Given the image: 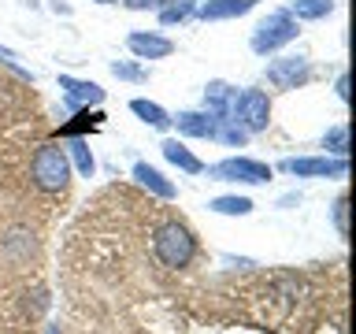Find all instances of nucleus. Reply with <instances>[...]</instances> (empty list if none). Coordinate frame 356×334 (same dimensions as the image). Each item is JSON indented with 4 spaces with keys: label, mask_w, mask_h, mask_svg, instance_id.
Returning <instances> with one entry per match:
<instances>
[{
    "label": "nucleus",
    "mask_w": 356,
    "mask_h": 334,
    "mask_svg": "<svg viewBox=\"0 0 356 334\" xmlns=\"http://www.w3.org/2000/svg\"><path fill=\"white\" fill-rule=\"evenodd\" d=\"M130 175L138 178V186H145L152 197H160V200H175V193H178L171 178H167L163 171H156V167H152V164H145V160L134 164V171H130Z\"/></svg>",
    "instance_id": "nucleus-11"
},
{
    "label": "nucleus",
    "mask_w": 356,
    "mask_h": 334,
    "mask_svg": "<svg viewBox=\"0 0 356 334\" xmlns=\"http://www.w3.org/2000/svg\"><path fill=\"white\" fill-rule=\"evenodd\" d=\"M193 11H197V0H163L156 8V15H160V26H178V22L193 19Z\"/></svg>",
    "instance_id": "nucleus-18"
},
{
    "label": "nucleus",
    "mask_w": 356,
    "mask_h": 334,
    "mask_svg": "<svg viewBox=\"0 0 356 334\" xmlns=\"http://www.w3.org/2000/svg\"><path fill=\"white\" fill-rule=\"evenodd\" d=\"M93 4H119V0H93Z\"/></svg>",
    "instance_id": "nucleus-27"
},
{
    "label": "nucleus",
    "mask_w": 356,
    "mask_h": 334,
    "mask_svg": "<svg viewBox=\"0 0 356 334\" xmlns=\"http://www.w3.org/2000/svg\"><path fill=\"white\" fill-rule=\"evenodd\" d=\"M127 49L138 60H167L175 52V41L163 38V33H152V30H134V33H127Z\"/></svg>",
    "instance_id": "nucleus-9"
},
{
    "label": "nucleus",
    "mask_w": 356,
    "mask_h": 334,
    "mask_svg": "<svg viewBox=\"0 0 356 334\" xmlns=\"http://www.w3.org/2000/svg\"><path fill=\"white\" fill-rule=\"evenodd\" d=\"M211 141L227 145V149H241V145L249 141V134H245L230 116H219V119H216V134H211Z\"/></svg>",
    "instance_id": "nucleus-19"
},
{
    "label": "nucleus",
    "mask_w": 356,
    "mask_h": 334,
    "mask_svg": "<svg viewBox=\"0 0 356 334\" xmlns=\"http://www.w3.org/2000/svg\"><path fill=\"white\" fill-rule=\"evenodd\" d=\"M160 152H163L167 164H175L178 171H186V175H200V171H204L200 156H193V152L186 149V141H178V138H163L160 141Z\"/></svg>",
    "instance_id": "nucleus-13"
},
{
    "label": "nucleus",
    "mask_w": 356,
    "mask_h": 334,
    "mask_svg": "<svg viewBox=\"0 0 356 334\" xmlns=\"http://www.w3.org/2000/svg\"><path fill=\"white\" fill-rule=\"evenodd\" d=\"M63 149H67V160H71V171H78L82 178L97 175V156H93V149H89L86 138H71Z\"/></svg>",
    "instance_id": "nucleus-16"
},
{
    "label": "nucleus",
    "mask_w": 356,
    "mask_h": 334,
    "mask_svg": "<svg viewBox=\"0 0 356 334\" xmlns=\"http://www.w3.org/2000/svg\"><path fill=\"white\" fill-rule=\"evenodd\" d=\"M30 178L41 193H63L71 186V160H67L63 145H56V141L38 145L30 160Z\"/></svg>",
    "instance_id": "nucleus-2"
},
{
    "label": "nucleus",
    "mask_w": 356,
    "mask_h": 334,
    "mask_svg": "<svg viewBox=\"0 0 356 334\" xmlns=\"http://www.w3.org/2000/svg\"><path fill=\"white\" fill-rule=\"evenodd\" d=\"M122 4H127L130 11H149V8H160L163 0H122Z\"/></svg>",
    "instance_id": "nucleus-25"
},
{
    "label": "nucleus",
    "mask_w": 356,
    "mask_h": 334,
    "mask_svg": "<svg viewBox=\"0 0 356 334\" xmlns=\"http://www.w3.org/2000/svg\"><path fill=\"white\" fill-rule=\"evenodd\" d=\"M100 119H104V116H97V111H89V108H78L74 122H67V127H60V138H82V134H86V130H93Z\"/></svg>",
    "instance_id": "nucleus-22"
},
{
    "label": "nucleus",
    "mask_w": 356,
    "mask_h": 334,
    "mask_svg": "<svg viewBox=\"0 0 356 334\" xmlns=\"http://www.w3.org/2000/svg\"><path fill=\"white\" fill-rule=\"evenodd\" d=\"M60 89H63V104L67 108H97L104 104V86L97 82H86V78H71V74H60Z\"/></svg>",
    "instance_id": "nucleus-8"
},
{
    "label": "nucleus",
    "mask_w": 356,
    "mask_h": 334,
    "mask_svg": "<svg viewBox=\"0 0 356 334\" xmlns=\"http://www.w3.org/2000/svg\"><path fill=\"white\" fill-rule=\"evenodd\" d=\"M216 119L219 116H208V111H178V116H171V127H178L182 138H208L211 141Z\"/></svg>",
    "instance_id": "nucleus-12"
},
{
    "label": "nucleus",
    "mask_w": 356,
    "mask_h": 334,
    "mask_svg": "<svg viewBox=\"0 0 356 334\" xmlns=\"http://www.w3.org/2000/svg\"><path fill=\"white\" fill-rule=\"evenodd\" d=\"M334 93H338V100H349V74H338V82H334Z\"/></svg>",
    "instance_id": "nucleus-26"
},
{
    "label": "nucleus",
    "mask_w": 356,
    "mask_h": 334,
    "mask_svg": "<svg viewBox=\"0 0 356 334\" xmlns=\"http://www.w3.org/2000/svg\"><path fill=\"white\" fill-rule=\"evenodd\" d=\"M111 74L122 78V82H145V78H149V71H145L141 63H130V60H115L111 63Z\"/></svg>",
    "instance_id": "nucleus-23"
},
{
    "label": "nucleus",
    "mask_w": 356,
    "mask_h": 334,
    "mask_svg": "<svg viewBox=\"0 0 356 334\" xmlns=\"http://www.w3.org/2000/svg\"><path fill=\"white\" fill-rule=\"evenodd\" d=\"M334 227H338V238H349V197L334 200Z\"/></svg>",
    "instance_id": "nucleus-24"
},
{
    "label": "nucleus",
    "mask_w": 356,
    "mask_h": 334,
    "mask_svg": "<svg viewBox=\"0 0 356 334\" xmlns=\"http://www.w3.org/2000/svg\"><path fill=\"white\" fill-rule=\"evenodd\" d=\"M323 149H327V156H349V122H334L323 134Z\"/></svg>",
    "instance_id": "nucleus-20"
},
{
    "label": "nucleus",
    "mask_w": 356,
    "mask_h": 334,
    "mask_svg": "<svg viewBox=\"0 0 356 334\" xmlns=\"http://www.w3.org/2000/svg\"><path fill=\"white\" fill-rule=\"evenodd\" d=\"M267 82H271L275 89H300L312 78V63H308V56H275L271 63H267Z\"/></svg>",
    "instance_id": "nucleus-7"
},
{
    "label": "nucleus",
    "mask_w": 356,
    "mask_h": 334,
    "mask_svg": "<svg viewBox=\"0 0 356 334\" xmlns=\"http://www.w3.org/2000/svg\"><path fill=\"white\" fill-rule=\"evenodd\" d=\"M300 33V22L289 15V11H267V15L256 22L252 38H249V49L256 56H271L278 49H286L289 41H297Z\"/></svg>",
    "instance_id": "nucleus-3"
},
{
    "label": "nucleus",
    "mask_w": 356,
    "mask_h": 334,
    "mask_svg": "<svg viewBox=\"0 0 356 334\" xmlns=\"http://www.w3.org/2000/svg\"><path fill=\"white\" fill-rule=\"evenodd\" d=\"M152 256L167 271H186L197 260V234L186 227L178 216H167L152 230Z\"/></svg>",
    "instance_id": "nucleus-1"
},
{
    "label": "nucleus",
    "mask_w": 356,
    "mask_h": 334,
    "mask_svg": "<svg viewBox=\"0 0 356 334\" xmlns=\"http://www.w3.org/2000/svg\"><path fill=\"white\" fill-rule=\"evenodd\" d=\"M234 97H238V89L230 82H222V78H216V82L204 86V111L208 116H230Z\"/></svg>",
    "instance_id": "nucleus-14"
},
{
    "label": "nucleus",
    "mask_w": 356,
    "mask_h": 334,
    "mask_svg": "<svg viewBox=\"0 0 356 334\" xmlns=\"http://www.w3.org/2000/svg\"><path fill=\"white\" fill-rule=\"evenodd\" d=\"M289 15L297 22H319L334 11V0H289Z\"/></svg>",
    "instance_id": "nucleus-17"
},
{
    "label": "nucleus",
    "mask_w": 356,
    "mask_h": 334,
    "mask_svg": "<svg viewBox=\"0 0 356 334\" xmlns=\"http://www.w3.org/2000/svg\"><path fill=\"white\" fill-rule=\"evenodd\" d=\"M130 111L145 122V127H152V130H160V134L171 130V111H167L163 104H156V100L134 97V100H130Z\"/></svg>",
    "instance_id": "nucleus-15"
},
{
    "label": "nucleus",
    "mask_w": 356,
    "mask_h": 334,
    "mask_svg": "<svg viewBox=\"0 0 356 334\" xmlns=\"http://www.w3.org/2000/svg\"><path fill=\"white\" fill-rule=\"evenodd\" d=\"M230 119L238 122L245 134H264L271 127V97H267L264 89H241V93L234 97Z\"/></svg>",
    "instance_id": "nucleus-4"
},
{
    "label": "nucleus",
    "mask_w": 356,
    "mask_h": 334,
    "mask_svg": "<svg viewBox=\"0 0 356 334\" xmlns=\"http://www.w3.org/2000/svg\"><path fill=\"white\" fill-rule=\"evenodd\" d=\"M282 175L297 178H345L349 175V156H289L278 164Z\"/></svg>",
    "instance_id": "nucleus-6"
},
{
    "label": "nucleus",
    "mask_w": 356,
    "mask_h": 334,
    "mask_svg": "<svg viewBox=\"0 0 356 334\" xmlns=\"http://www.w3.org/2000/svg\"><path fill=\"white\" fill-rule=\"evenodd\" d=\"M208 208L216 212V216H249L256 205H252L249 197H211Z\"/></svg>",
    "instance_id": "nucleus-21"
},
{
    "label": "nucleus",
    "mask_w": 356,
    "mask_h": 334,
    "mask_svg": "<svg viewBox=\"0 0 356 334\" xmlns=\"http://www.w3.org/2000/svg\"><path fill=\"white\" fill-rule=\"evenodd\" d=\"M256 8V0H204L197 4L193 15L204 19V22H222V19H241Z\"/></svg>",
    "instance_id": "nucleus-10"
},
{
    "label": "nucleus",
    "mask_w": 356,
    "mask_h": 334,
    "mask_svg": "<svg viewBox=\"0 0 356 334\" xmlns=\"http://www.w3.org/2000/svg\"><path fill=\"white\" fill-rule=\"evenodd\" d=\"M208 178L216 182H245V186H264L271 182V164H260V160H249V156H230V160H219L204 167Z\"/></svg>",
    "instance_id": "nucleus-5"
}]
</instances>
